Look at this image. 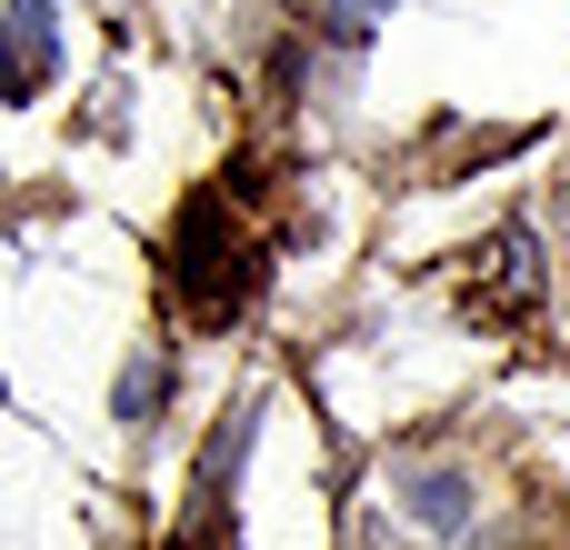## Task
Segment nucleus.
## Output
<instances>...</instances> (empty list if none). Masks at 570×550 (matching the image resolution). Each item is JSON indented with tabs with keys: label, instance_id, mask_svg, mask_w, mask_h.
<instances>
[{
	"label": "nucleus",
	"instance_id": "obj_1",
	"mask_svg": "<svg viewBox=\"0 0 570 550\" xmlns=\"http://www.w3.org/2000/svg\"><path fill=\"white\" fill-rule=\"evenodd\" d=\"M401 511H411L431 541H461V531L481 521V481H471L461 461H411V471H401Z\"/></svg>",
	"mask_w": 570,
	"mask_h": 550
},
{
	"label": "nucleus",
	"instance_id": "obj_2",
	"mask_svg": "<svg viewBox=\"0 0 570 550\" xmlns=\"http://www.w3.org/2000/svg\"><path fill=\"white\" fill-rule=\"evenodd\" d=\"M50 80V0H10L0 10V100H30Z\"/></svg>",
	"mask_w": 570,
	"mask_h": 550
},
{
	"label": "nucleus",
	"instance_id": "obj_3",
	"mask_svg": "<svg viewBox=\"0 0 570 550\" xmlns=\"http://www.w3.org/2000/svg\"><path fill=\"white\" fill-rule=\"evenodd\" d=\"M391 10H401V0H331V30H341V40H371Z\"/></svg>",
	"mask_w": 570,
	"mask_h": 550
},
{
	"label": "nucleus",
	"instance_id": "obj_4",
	"mask_svg": "<svg viewBox=\"0 0 570 550\" xmlns=\"http://www.w3.org/2000/svg\"><path fill=\"white\" fill-rule=\"evenodd\" d=\"M150 401H160V361H130V371H120V421H140Z\"/></svg>",
	"mask_w": 570,
	"mask_h": 550
}]
</instances>
